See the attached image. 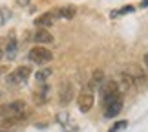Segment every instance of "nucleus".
Segmentation results:
<instances>
[{
    "mask_svg": "<svg viewBox=\"0 0 148 132\" xmlns=\"http://www.w3.org/2000/svg\"><path fill=\"white\" fill-rule=\"evenodd\" d=\"M101 99H102V106H106V105H110L112 101H115L119 99V97H123L121 95V90H119L117 86V83L115 81H102L101 84Z\"/></svg>",
    "mask_w": 148,
    "mask_h": 132,
    "instance_id": "obj_1",
    "label": "nucleus"
},
{
    "mask_svg": "<svg viewBox=\"0 0 148 132\" xmlns=\"http://www.w3.org/2000/svg\"><path fill=\"white\" fill-rule=\"evenodd\" d=\"M27 57H29V61L33 62V64L42 66V64H48V62L53 59V53H51L48 48H44V46H35V48L29 50Z\"/></svg>",
    "mask_w": 148,
    "mask_h": 132,
    "instance_id": "obj_2",
    "label": "nucleus"
},
{
    "mask_svg": "<svg viewBox=\"0 0 148 132\" xmlns=\"http://www.w3.org/2000/svg\"><path fill=\"white\" fill-rule=\"evenodd\" d=\"M31 75V68L29 66H18L15 68L11 73H8V77H5V83L11 84V86H15V84H22L26 83L27 79Z\"/></svg>",
    "mask_w": 148,
    "mask_h": 132,
    "instance_id": "obj_3",
    "label": "nucleus"
},
{
    "mask_svg": "<svg viewBox=\"0 0 148 132\" xmlns=\"http://www.w3.org/2000/svg\"><path fill=\"white\" fill-rule=\"evenodd\" d=\"M24 110H27L24 101H11V103H5V105H0V119L22 114Z\"/></svg>",
    "mask_w": 148,
    "mask_h": 132,
    "instance_id": "obj_4",
    "label": "nucleus"
},
{
    "mask_svg": "<svg viewBox=\"0 0 148 132\" xmlns=\"http://www.w3.org/2000/svg\"><path fill=\"white\" fill-rule=\"evenodd\" d=\"M93 103H95V95L92 90H82L77 97V105H79V110L82 114H88L90 110L93 108Z\"/></svg>",
    "mask_w": 148,
    "mask_h": 132,
    "instance_id": "obj_5",
    "label": "nucleus"
},
{
    "mask_svg": "<svg viewBox=\"0 0 148 132\" xmlns=\"http://www.w3.org/2000/svg\"><path fill=\"white\" fill-rule=\"evenodd\" d=\"M57 123L60 125L62 132H77V130H79L77 123L73 121V117H71L68 112H60V114H57Z\"/></svg>",
    "mask_w": 148,
    "mask_h": 132,
    "instance_id": "obj_6",
    "label": "nucleus"
},
{
    "mask_svg": "<svg viewBox=\"0 0 148 132\" xmlns=\"http://www.w3.org/2000/svg\"><path fill=\"white\" fill-rule=\"evenodd\" d=\"M73 95H75V88H73V84L64 81L60 84V88H59V103L62 106H66L68 103L73 99Z\"/></svg>",
    "mask_w": 148,
    "mask_h": 132,
    "instance_id": "obj_7",
    "label": "nucleus"
},
{
    "mask_svg": "<svg viewBox=\"0 0 148 132\" xmlns=\"http://www.w3.org/2000/svg\"><path fill=\"white\" fill-rule=\"evenodd\" d=\"M27 117H29V112L24 110L22 114H16V116H11V117H4V119H0V127H2V129L18 127V125H22Z\"/></svg>",
    "mask_w": 148,
    "mask_h": 132,
    "instance_id": "obj_8",
    "label": "nucleus"
},
{
    "mask_svg": "<svg viewBox=\"0 0 148 132\" xmlns=\"http://www.w3.org/2000/svg\"><path fill=\"white\" fill-rule=\"evenodd\" d=\"M75 15H77L75 6H60V8H57L55 13H53L55 19H66V20H71Z\"/></svg>",
    "mask_w": 148,
    "mask_h": 132,
    "instance_id": "obj_9",
    "label": "nucleus"
},
{
    "mask_svg": "<svg viewBox=\"0 0 148 132\" xmlns=\"http://www.w3.org/2000/svg\"><path fill=\"white\" fill-rule=\"evenodd\" d=\"M121 110H123V97H119V99L112 101L110 105L104 106V116L106 117H115V116L121 114Z\"/></svg>",
    "mask_w": 148,
    "mask_h": 132,
    "instance_id": "obj_10",
    "label": "nucleus"
},
{
    "mask_svg": "<svg viewBox=\"0 0 148 132\" xmlns=\"http://www.w3.org/2000/svg\"><path fill=\"white\" fill-rule=\"evenodd\" d=\"M33 41H35L38 46L40 44H49V42H53V35H51L48 30H44V28H38L35 31V35H33Z\"/></svg>",
    "mask_w": 148,
    "mask_h": 132,
    "instance_id": "obj_11",
    "label": "nucleus"
},
{
    "mask_svg": "<svg viewBox=\"0 0 148 132\" xmlns=\"http://www.w3.org/2000/svg\"><path fill=\"white\" fill-rule=\"evenodd\" d=\"M48 94H49V86L44 83V84H40V90H37L35 94H33V101H35L37 105H44V103L49 99Z\"/></svg>",
    "mask_w": 148,
    "mask_h": 132,
    "instance_id": "obj_12",
    "label": "nucleus"
},
{
    "mask_svg": "<svg viewBox=\"0 0 148 132\" xmlns=\"http://www.w3.org/2000/svg\"><path fill=\"white\" fill-rule=\"evenodd\" d=\"M119 79H121V81L117 83V86H119V90H132V88H134V84H135V81H134V77L130 75L128 72H123L121 75H119Z\"/></svg>",
    "mask_w": 148,
    "mask_h": 132,
    "instance_id": "obj_13",
    "label": "nucleus"
},
{
    "mask_svg": "<svg viewBox=\"0 0 148 132\" xmlns=\"http://www.w3.org/2000/svg\"><path fill=\"white\" fill-rule=\"evenodd\" d=\"M53 20H55L53 13H51V11H48V13H42L40 17H37V19H35V26H37V28H44V30H46L48 26L53 24Z\"/></svg>",
    "mask_w": 148,
    "mask_h": 132,
    "instance_id": "obj_14",
    "label": "nucleus"
},
{
    "mask_svg": "<svg viewBox=\"0 0 148 132\" xmlns=\"http://www.w3.org/2000/svg\"><path fill=\"white\" fill-rule=\"evenodd\" d=\"M5 57H8L9 61H13L15 57H16V39L11 35L9 37V41H8V46H5Z\"/></svg>",
    "mask_w": 148,
    "mask_h": 132,
    "instance_id": "obj_15",
    "label": "nucleus"
},
{
    "mask_svg": "<svg viewBox=\"0 0 148 132\" xmlns=\"http://www.w3.org/2000/svg\"><path fill=\"white\" fill-rule=\"evenodd\" d=\"M51 75H53V70H51V68H42V70H38L35 73V79H37L38 84H44Z\"/></svg>",
    "mask_w": 148,
    "mask_h": 132,
    "instance_id": "obj_16",
    "label": "nucleus"
},
{
    "mask_svg": "<svg viewBox=\"0 0 148 132\" xmlns=\"http://www.w3.org/2000/svg\"><path fill=\"white\" fill-rule=\"evenodd\" d=\"M9 19H11V11H9V8H5V6H0V26H4Z\"/></svg>",
    "mask_w": 148,
    "mask_h": 132,
    "instance_id": "obj_17",
    "label": "nucleus"
},
{
    "mask_svg": "<svg viewBox=\"0 0 148 132\" xmlns=\"http://www.w3.org/2000/svg\"><path fill=\"white\" fill-rule=\"evenodd\" d=\"M132 11H135L134 6H124V8L119 9V11H112L110 17H112V19H115V17H119V15H126V13H132Z\"/></svg>",
    "mask_w": 148,
    "mask_h": 132,
    "instance_id": "obj_18",
    "label": "nucleus"
},
{
    "mask_svg": "<svg viewBox=\"0 0 148 132\" xmlns=\"http://www.w3.org/2000/svg\"><path fill=\"white\" fill-rule=\"evenodd\" d=\"M102 81H104V73H102L101 70L93 72V75H92V84H101Z\"/></svg>",
    "mask_w": 148,
    "mask_h": 132,
    "instance_id": "obj_19",
    "label": "nucleus"
},
{
    "mask_svg": "<svg viewBox=\"0 0 148 132\" xmlns=\"http://www.w3.org/2000/svg\"><path fill=\"white\" fill-rule=\"evenodd\" d=\"M126 127H128V121H117L108 132H119V130H123V129H126Z\"/></svg>",
    "mask_w": 148,
    "mask_h": 132,
    "instance_id": "obj_20",
    "label": "nucleus"
},
{
    "mask_svg": "<svg viewBox=\"0 0 148 132\" xmlns=\"http://www.w3.org/2000/svg\"><path fill=\"white\" fill-rule=\"evenodd\" d=\"M31 2H33V0H16V4H18L20 8H27Z\"/></svg>",
    "mask_w": 148,
    "mask_h": 132,
    "instance_id": "obj_21",
    "label": "nucleus"
},
{
    "mask_svg": "<svg viewBox=\"0 0 148 132\" xmlns=\"http://www.w3.org/2000/svg\"><path fill=\"white\" fill-rule=\"evenodd\" d=\"M143 62H145V70L148 72V51L145 53V57H143Z\"/></svg>",
    "mask_w": 148,
    "mask_h": 132,
    "instance_id": "obj_22",
    "label": "nucleus"
},
{
    "mask_svg": "<svg viewBox=\"0 0 148 132\" xmlns=\"http://www.w3.org/2000/svg\"><path fill=\"white\" fill-rule=\"evenodd\" d=\"M148 6V0H143V2H141V8H146Z\"/></svg>",
    "mask_w": 148,
    "mask_h": 132,
    "instance_id": "obj_23",
    "label": "nucleus"
},
{
    "mask_svg": "<svg viewBox=\"0 0 148 132\" xmlns=\"http://www.w3.org/2000/svg\"><path fill=\"white\" fill-rule=\"evenodd\" d=\"M4 70H5V68H4V66H0V75H2V73H4Z\"/></svg>",
    "mask_w": 148,
    "mask_h": 132,
    "instance_id": "obj_24",
    "label": "nucleus"
},
{
    "mask_svg": "<svg viewBox=\"0 0 148 132\" xmlns=\"http://www.w3.org/2000/svg\"><path fill=\"white\" fill-rule=\"evenodd\" d=\"M0 57H2V50H0Z\"/></svg>",
    "mask_w": 148,
    "mask_h": 132,
    "instance_id": "obj_25",
    "label": "nucleus"
},
{
    "mask_svg": "<svg viewBox=\"0 0 148 132\" xmlns=\"http://www.w3.org/2000/svg\"><path fill=\"white\" fill-rule=\"evenodd\" d=\"M0 132H2V130H0Z\"/></svg>",
    "mask_w": 148,
    "mask_h": 132,
    "instance_id": "obj_26",
    "label": "nucleus"
}]
</instances>
